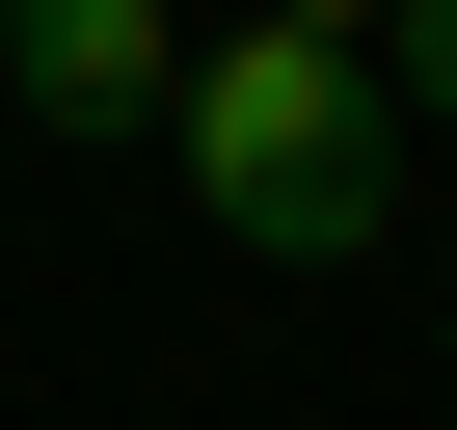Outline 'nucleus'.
<instances>
[{
	"mask_svg": "<svg viewBox=\"0 0 457 430\" xmlns=\"http://www.w3.org/2000/svg\"><path fill=\"white\" fill-rule=\"evenodd\" d=\"M430 269H457V243H430Z\"/></svg>",
	"mask_w": 457,
	"mask_h": 430,
	"instance_id": "nucleus-5",
	"label": "nucleus"
},
{
	"mask_svg": "<svg viewBox=\"0 0 457 430\" xmlns=\"http://www.w3.org/2000/svg\"><path fill=\"white\" fill-rule=\"evenodd\" d=\"M188 188H215V243H270V269H350L377 215H403V108H377V54L350 28H188Z\"/></svg>",
	"mask_w": 457,
	"mask_h": 430,
	"instance_id": "nucleus-1",
	"label": "nucleus"
},
{
	"mask_svg": "<svg viewBox=\"0 0 457 430\" xmlns=\"http://www.w3.org/2000/svg\"><path fill=\"white\" fill-rule=\"evenodd\" d=\"M0 81H28L54 135H162L188 108V28L162 0H0Z\"/></svg>",
	"mask_w": 457,
	"mask_h": 430,
	"instance_id": "nucleus-2",
	"label": "nucleus"
},
{
	"mask_svg": "<svg viewBox=\"0 0 457 430\" xmlns=\"http://www.w3.org/2000/svg\"><path fill=\"white\" fill-rule=\"evenodd\" d=\"M377 108H457V0H377Z\"/></svg>",
	"mask_w": 457,
	"mask_h": 430,
	"instance_id": "nucleus-3",
	"label": "nucleus"
},
{
	"mask_svg": "<svg viewBox=\"0 0 457 430\" xmlns=\"http://www.w3.org/2000/svg\"><path fill=\"white\" fill-rule=\"evenodd\" d=\"M296 28H350V54H377V0H296Z\"/></svg>",
	"mask_w": 457,
	"mask_h": 430,
	"instance_id": "nucleus-4",
	"label": "nucleus"
}]
</instances>
